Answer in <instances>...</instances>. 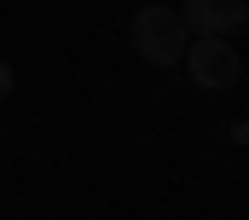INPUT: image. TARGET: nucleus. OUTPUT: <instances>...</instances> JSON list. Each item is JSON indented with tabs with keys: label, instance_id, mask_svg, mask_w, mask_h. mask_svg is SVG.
I'll list each match as a JSON object with an SVG mask.
<instances>
[{
	"label": "nucleus",
	"instance_id": "f257e3e1",
	"mask_svg": "<svg viewBox=\"0 0 249 220\" xmlns=\"http://www.w3.org/2000/svg\"><path fill=\"white\" fill-rule=\"evenodd\" d=\"M127 35H133V53L151 70H174L191 47V35H186V23H180L174 6H139L133 23H127Z\"/></svg>",
	"mask_w": 249,
	"mask_h": 220
},
{
	"label": "nucleus",
	"instance_id": "f03ea898",
	"mask_svg": "<svg viewBox=\"0 0 249 220\" xmlns=\"http://www.w3.org/2000/svg\"><path fill=\"white\" fill-rule=\"evenodd\" d=\"M186 70H191V81H197V87L220 93V87H232V81L244 75V58H238V47H232L226 35H191Z\"/></svg>",
	"mask_w": 249,
	"mask_h": 220
},
{
	"label": "nucleus",
	"instance_id": "7ed1b4c3",
	"mask_svg": "<svg viewBox=\"0 0 249 220\" xmlns=\"http://www.w3.org/2000/svg\"><path fill=\"white\" fill-rule=\"evenodd\" d=\"M214 6H220V0H186V6H180L186 35H214Z\"/></svg>",
	"mask_w": 249,
	"mask_h": 220
},
{
	"label": "nucleus",
	"instance_id": "20e7f679",
	"mask_svg": "<svg viewBox=\"0 0 249 220\" xmlns=\"http://www.w3.org/2000/svg\"><path fill=\"white\" fill-rule=\"evenodd\" d=\"M244 23H249V6H244V0H220V6H214V35H238Z\"/></svg>",
	"mask_w": 249,
	"mask_h": 220
},
{
	"label": "nucleus",
	"instance_id": "39448f33",
	"mask_svg": "<svg viewBox=\"0 0 249 220\" xmlns=\"http://www.w3.org/2000/svg\"><path fill=\"white\" fill-rule=\"evenodd\" d=\"M12 87H18V75H12V64H6V58H0V105H6V99H12Z\"/></svg>",
	"mask_w": 249,
	"mask_h": 220
}]
</instances>
